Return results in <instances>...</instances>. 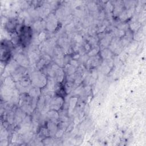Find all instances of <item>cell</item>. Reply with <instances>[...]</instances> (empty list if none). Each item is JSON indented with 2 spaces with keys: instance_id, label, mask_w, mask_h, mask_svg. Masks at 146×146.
<instances>
[{
  "instance_id": "cell-1",
  "label": "cell",
  "mask_w": 146,
  "mask_h": 146,
  "mask_svg": "<svg viewBox=\"0 0 146 146\" xmlns=\"http://www.w3.org/2000/svg\"><path fill=\"white\" fill-rule=\"evenodd\" d=\"M32 31L31 29L27 26H21L19 30L18 41L23 46L28 44L31 39Z\"/></svg>"
},
{
  "instance_id": "cell-2",
  "label": "cell",
  "mask_w": 146,
  "mask_h": 146,
  "mask_svg": "<svg viewBox=\"0 0 146 146\" xmlns=\"http://www.w3.org/2000/svg\"><path fill=\"white\" fill-rule=\"evenodd\" d=\"M18 26V22L15 19H12L9 20L7 23L6 27L7 30L10 33H14Z\"/></svg>"
}]
</instances>
